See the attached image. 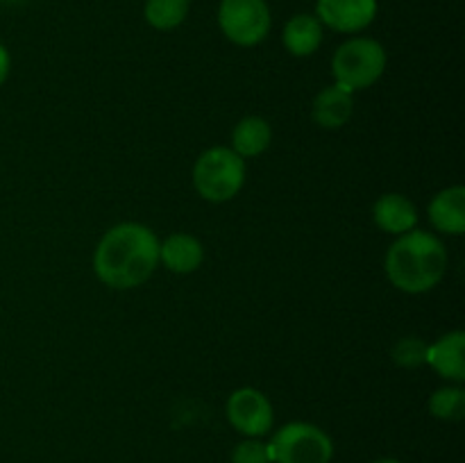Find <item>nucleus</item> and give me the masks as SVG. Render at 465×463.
Here are the masks:
<instances>
[{"label": "nucleus", "mask_w": 465, "mask_h": 463, "mask_svg": "<svg viewBox=\"0 0 465 463\" xmlns=\"http://www.w3.org/2000/svg\"><path fill=\"white\" fill-rule=\"evenodd\" d=\"M159 241L153 230L136 222L112 227L98 243L94 257L95 275L112 289H134L154 272Z\"/></svg>", "instance_id": "nucleus-1"}, {"label": "nucleus", "mask_w": 465, "mask_h": 463, "mask_svg": "<svg viewBox=\"0 0 465 463\" xmlns=\"http://www.w3.org/2000/svg\"><path fill=\"white\" fill-rule=\"evenodd\" d=\"M448 271L445 245L430 232H404L386 254V275L404 293L431 291Z\"/></svg>", "instance_id": "nucleus-2"}, {"label": "nucleus", "mask_w": 465, "mask_h": 463, "mask_svg": "<svg viewBox=\"0 0 465 463\" xmlns=\"http://www.w3.org/2000/svg\"><path fill=\"white\" fill-rule=\"evenodd\" d=\"M245 180L243 157L230 148H212L200 154L193 168V184L204 200L225 202L234 198Z\"/></svg>", "instance_id": "nucleus-3"}, {"label": "nucleus", "mask_w": 465, "mask_h": 463, "mask_svg": "<svg viewBox=\"0 0 465 463\" xmlns=\"http://www.w3.org/2000/svg\"><path fill=\"white\" fill-rule=\"evenodd\" d=\"M386 68V53L375 39H352L341 45L331 59L336 82L350 91L375 84Z\"/></svg>", "instance_id": "nucleus-4"}, {"label": "nucleus", "mask_w": 465, "mask_h": 463, "mask_svg": "<svg viewBox=\"0 0 465 463\" xmlns=\"http://www.w3.org/2000/svg\"><path fill=\"white\" fill-rule=\"evenodd\" d=\"M272 463H330L334 448L330 436L309 422L282 427L268 443Z\"/></svg>", "instance_id": "nucleus-5"}, {"label": "nucleus", "mask_w": 465, "mask_h": 463, "mask_svg": "<svg viewBox=\"0 0 465 463\" xmlns=\"http://www.w3.org/2000/svg\"><path fill=\"white\" fill-rule=\"evenodd\" d=\"M218 23L230 41L254 45L271 30V12L263 0H223Z\"/></svg>", "instance_id": "nucleus-6"}, {"label": "nucleus", "mask_w": 465, "mask_h": 463, "mask_svg": "<svg viewBox=\"0 0 465 463\" xmlns=\"http://www.w3.org/2000/svg\"><path fill=\"white\" fill-rule=\"evenodd\" d=\"M227 418L236 431L257 438L271 431L272 407L266 395L257 389H239L227 399Z\"/></svg>", "instance_id": "nucleus-7"}, {"label": "nucleus", "mask_w": 465, "mask_h": 463, "mask_svg": "<svg viewBox=\"0 0 465 463\" xmlns=\"http://www.w3.org/2000/svg\"><path fill=\"white\" fill-rule=\"evenodd\" d=\"M377 14V0H318V16L339 32H357L371 25Z\"/></svg>", "instance_id": "nucleus-8"}, {"label": "nucleus", "mask_w": 465, "mask_h": 463, "mask_svg": "<svg viewBox=\"0 0 465 463\" xmlns=\"http://www.w3.org/2000/svg\"><path fill=\"white\" fill-rule=\"evenodd\" d=\"M463 348H465V334L463 331H452V334L443 336V339H439L434 345L427 348L425 361L430 363L440 377H445V379L463 381L465 379Z\"/></svg>", "instance_id": "nucleus-9"}, {"label": "nucleus", "mask_w": 465, "mask_h": 463, "mask_svg": "<svg viewBox=\"0 0 465 463\" xmlns=\"http://www.w3.org/2000/svg\"><path fill=\"white\" fill-rule=\"evenodd\" d=\"M430 218L436 230L445 234H463L465 232V189L463 186H452L445 189L431 200Z\"/></svg>", "instance_id": "nucleus-10"}, {"label": "nucleus", "mask_w": 465, "mask_h": 463, "mask_svg": "<svg viewBox=\"0 0 465 463\" xmlns=\"http://www.w3.org/2000/svg\"><path fill=\"white\" fill-rule=\"evenodd\" d=\"M352 116V91L336 82L313 100V121L322 127H341Z\"/></svg>", "instance_id": "nucleus-11"}, {"label": "nucleus", "mask_w": 465, "mask_h": 463, "mask_svg": "<svg viewBox=\"0 0 465 463\" xmlns=\"http://www.w3.org/2000/svg\"><path fill=\"white\" fill-rule=\"evenodd\" d=\"M372 216H375L377 225L384 232H391V234H404L418 221L416 207L411 204V200H407L400 193L381 195L375 202Z\"/></svg>", "instance_id": "nucleus-12"}, {"label": "nucleus", "mask_w": 465, "mask_h": 463, "mask_svg": "<svg viewBox=\"0 0 465 463\" xmlns=\"http://www.w3.org/2000/svg\"><path fill=\"white\" fill-rule=\"evenodd\" d=\"M159 259L173 272H193L203 263V245L191 234H173L159 243Z\"/></svg>", "instance_id": "nucleus-13"}, {"label": "nucleus", "mask_w": 465, "mask_h": 463, "mask_svg": "<svg viewBox=\"0 0 465 463\" xmlns=\"http://www.w3.org/2000/svg\"><path fill=\"white\" fill-rule=\"evenodd\" d=\"M322 41V27L321 21L309 14H300L289 21L284 30V45L289 48L291 54L295 57H307L313 50L321 45Z\"/></svg>", "instance_id": "nucleus-14"}, {"label": "nucleus", "mask_w": 465, "mask_h": 463, "mask_svg": "<svg viewBox=\"0 0 465 463\" xmlns=\"http://www.w3.org/2000/svg\"><path fill=\"white\" fill-rule=\"evenodd\" d=\"M234 153L239 157H254L271 145V127L263 118L248 116L234 127Z\"/></svg>", "instance_id": "nucleus-15"}, {"label": "nucleus", "mask_w": 465, "mask_h": 463, "mask_svg": "<svg viewBox=\"0 0 465 463\" xmlns=\"http://www.w3.org/2000/svg\"><path fill=\"white\" fill-rule=\"evenodd\" d=\"M191 0H148L145 18L157 30H173L180 25L189 14Z\"/></svg>", "instance_id": "nucleus-16"}, {"label": "nucleus", "mask_w": 465, "mask_h": 463, "mask_svg": "<svg viewBox=\"0 0 465 463\" xmlns=\"http://www.w3.org/2000/svg\"><path fill=\"white\" fill-rule=\"evenodd\" d=\"M430 411L443 420H461L465 413V393L461 389H440L431 395Z\"/></svg>", "instance_id": "nucleus-17"}, {"label": "nucleus", "mask_w": 465, "mask_h": 463, "mask_svg": "<svg viewBox=\"0 0 465 463\" xmlns=\"http://www.w3.org/2000/svg\"><path fill=\"white\" fill-rule=\"evenodd\" d=\"M232 463H272L268 454V445L262 440H243L236 445L232 454Z\"/></svg>", "instance_id": "nucleus-18"}, {"label": "nucleus", "mask_w": 465, "mask_h": 463, "mask_svg": "<svg viewBox=\"0 0 465 463\" xmlns=\"http://www.w3.org/2000/svg\"><path fill=\"white\" fill-rule=\"evenodd\" d=\"M425 352H427L425 343H420L418 339H404L398 343L393 357L400 366H418V363L425 361Z\"/></svg>", "instance_id": "nucleus-19"}, {"label": "nucleus", "mask_w": 465, "mask_h": 463, "mask_svg": "<svg viewBox=\"0 0 465 463\" xmlns=\"http://www.w3.org/2000/svg\"><path fill=\"white\" fill-rule=\"evenodd\" d=\"M7 73H9V53L5 50V45L0 44V84L7 80Z\"/></svg>", "instance_id": "nucleus-20"}, {"label": "nucleus", "mask_w": 465, "mask_h": 463, "mask_svg": "<svg viewBox=\"0 0 465 463\" xmlns=\"http://www.w3.org/2000/svg\"><path fill=\"white\" fill-rule=\"evenodd\" d=\"M375 463H400L398 458H380V461H375Z\"/></svg>", "instance_id": "nucleus-21"}, {"label": "nucleus", "mask_w": 465, "mask_h": 463, "mask_svg": "<svg viewBox=\"0 0 465 463\" xmlns=\"http://www.w3.org/2000/svg\"><path fill=\"white\" fill-rule=\"evenodd\" d=\"M7 3H16V0H7Z\"/></svg>", "instance_id": "nucleus-22"}]
</instances>
